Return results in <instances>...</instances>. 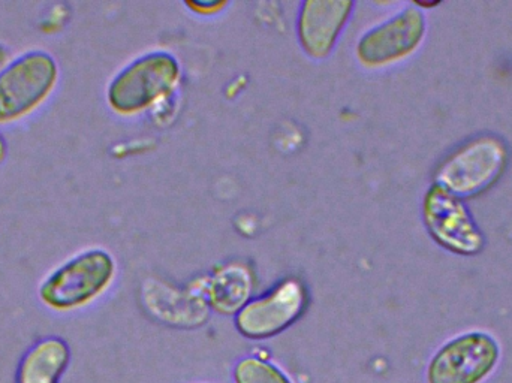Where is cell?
Instances as JSON below:
<instances>
[{"label": "cell", "mask_w": 512, "mask_h": 383, "mask_svg": "<svg viewBox=\"0 0 512 383\" xmlns=\"http://www.w3.org/2000/svg\"><path fill=\"white\" fill-rule=\"evenodd\" d=\"M183 68L176 54L153 50L141 54L111 81L107 101L122 116H138L158 107L176 93Z\"/></svg>", "instance_id": "1"}, {"label": "cell", "mask_w": 512, "mask_h": 383, "mask_svg": "<svg viewBox=\"0 0 512 383\" xmlns=\"http://www.w3.org/2000/svg\"><path fill=\"white\" fill-rule=\"evenodd\" d=\"M114 274L116 261L107 250H87L50 274L39 288V297L54 310L78 309L99 297Z\"/></svg>", "instance_id": "2"}, {"label": "cell", "mask_w": 512, "mask_h": 383, "mask_svg": "<svg viewBox=\"0 0 512 383\" xmlns=\"http://www.w3.org/2000/svg\"><path fill=\"white\" fill-rule=\"evenodd\" d=\"M501 363L495 337L472 331L454 337L436 351L427 366V383H486Z\"/></svg>", "instance_id": "3"}, {"label": "cell", "mask_w": 512, "mask_h": 383, "mask_svg": "<svg viewBox=\"0 0 512 383\" xmlns=\"http://www.w3.org/2000/svg\"><path fill=\"white\" fill-rule=\"evenodd\" d=\"M309 291L298 277H285L270 291L249 300L236 313L237 331L246 339L264 340L279 336L306 312Z\"/></svg>", "instance_id": "4"}, {"label": "cell", "mask_w": 512, "mask_h": 383, "mask_svg": "<svg viewBox=\"0 0 512 383\" xmlns=\"http://www.w3.org/2000/svg\"><path fill=\"white\" fill-rule=\"evenodd\" d=\"M424 33L423 11L408 6L361 33L355 42V59L366 69L387 68L411 56L423 42Z\"/></svg>", "instance_id": "5"}, {"label": "cell", "mask_w": 512, "mask_h": 383, "mask_svg": "<svg viewBox=\"0 0 512 383\" xmlns=\"http://www.w3.org/2000/svg\"><path fill=\"white\" fill-rule=\"evenodd\" d=\"M57 78L53 57L32 51L0 72V122L15 119L45 98Z\"/></svg>", "instance_id": "6"}, {"label": "cell", "mask_w": 512, "mask_h": 383, "mask_svg": "<svg viewBox=\"0 0 512 383\" xmlns=\"http://www.w3.org/2000/svg\"><path fill=\"white\" fill-rule=\"evenodd\" d=\"M351 0H306L298 5L295 35L309 59H328L354 15Z\"/></svg>", "instance_id": "7"}, {"label": "cell", "mask_w": 512, "mask_h": 383, "mask_svg": "<svg viewBox=\"0 0 512 383\" xmlns=\"http://www.w3.org/2000/svg\"><path fill=\"white\" fill-rule=\"evenodd\" d=\"M504 144L493 138H480L466 144L439 170V183L453 195H474L483 191L504 170Z\"/></svg>", "instance_id": "8"}, {"label": "cell", "mask_w": 512, "mask_h": 383, "mask_svg": "<svg viewBox=\"0 0 512 383\" xmlns=\"http://www.w3.org/2000/svg\"><path fill=\"white\" fill-rule=\"evenodd\" d=\"M424 222L430 235L453 252L469 255L483 246V237L465 205L438 183L424 199Z\"/></svg>", "instance_id": "9"}, {"label": "cell", "mask_w": 512, "mask_h": 383, "mask_svg": "<svg viewBox=\"0 0 512 383\" xmlns=\"http://www.w3.org/2000/svg\"><path fill=\"white\" fill-rule=\"evenodd\" d=\"M71 361L65 340L47 337L32 346L20 361L17 383H60Z\"/></svg>", "instance_id": "10"}, {"label": "cell", "mask_w": 512, "mask_h": 383, "mask_svg": "<svg viewBox=\"0 0 512 383\" xmlns=\"http://www.w3.org/2000/svg\"><path fill=\"white\" fill-rule=\"evenodd\" d=\"M252 286L254 276L245 264L224 265L210 282V301L218 312L237 313L248 303Z\"/></svg>", "instance_id": "11"}, {"label": "cell", "mask_w": 512, "mask_h": 383, "mask_svg": "<svg viewBox=\"0 0 512 383\" xmlns=\"http://www.w3.org/2000/svg\"><path fill=\"white\" fill-rule=\"evenodd\" d=\"M236 383H291L273 364L258 358H245L234 372Z\"/></svg>", "instance_id": "12"}, {"label": "cell", "mask_w": 512, "mask_h": 383, "mask_svg": "<svg viewBox=\"0 0 512 383\" xmlns=\"http://www.w3.org/2000/svg\"><path fill=\"white\" fill-rule=\"evenodd\" d=\"M231 3L227 0H213V2H204V0H188L185 2L186 8L200 17H215L221 14Z\"/></svg>", "instance_id": "13"}, {"label": "cell", "mask_w": 512, "mask_h": 383, "mask_svg": "<svg viewBox=\"0 0 512 383\" xmlns=\"http://www.w3.org/2000/svg\"><path fill=\"white\" fill-rule=\"evenodd\" d=\"M3 60H5V51H3V48L0 47V65H2Z\"/></svg>", "instance_id": "14"}, {"label": "cell", "mask_w": 512, "mask_h": 383, "mask_svg": "<svg viewBox=\"0 0 512 383\" xmlns=\"http://www.w3.org/2000/svg\"><path fill=\"white\" fill-rule=\"evenodd\" d=\"M3 152H5V146H3L2 138H0V159H2Z\"/></svg>", "instance_id": "15"}]
</instances>
